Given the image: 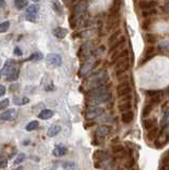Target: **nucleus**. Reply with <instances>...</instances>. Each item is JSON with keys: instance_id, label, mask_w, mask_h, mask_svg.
<instances>
[{"instance_id": "21", "label": "nucleus", "mask_w": 169, "mask_h": 170, "mask_svg": "<svg viewBox=\"0 0 169 170\" xmlns=\"http://www.w3.org/2000/svg\"><path fill=\"white\" fill-rule=\"evenodd\" d=\"M110 132H111V128H110L109 126H100L99 128L97 129V131H96V133H97L98 136H105L110 134Z\"/></svg>"}, {"instance_id": "38", "label": "nucleus", "mask_w": 169, "mask_h": 170, "mask_svg": "<svg viewBox=\"0 0 169 170\" xmlns=\"http://www.w3.org/2000/svg\"><path fill=\"white\" fill-rule=\"evenodd\" d=\"M25 158H26L25 153H19V154L16 156V158L14 160V164H15V165H19L20 163H23V162L25 161Z\"/></svg>"}, {"instance_id": "51", "label": "nucleus", "mask_w": 169, "mask_h": 170, "mask_svg": "<svg viewBox=\"0 0 169 170\" xmlns=\"http://www.w3.org/2000/svg\"><path fill=\"white\" fill-rule=\"evenodd\" d=\"M14 170H23V167H17V168L14 169Z\"/></svg>"}, {"instance_id": "11", "label": "nucleus", "mask_w": 169, "mask_h": 170, "mask_svg": "<svg viewBox=\"0 0 169 170\" xmlns=\"http://www.w3.org/2000/svg\"><path fill=\"white\" fill-rule=\"evenodd\" d=\"M18 75H19V68L14 65L9 70V72H8L5 77H7L8 81H16L18 78Z\"/></svg>"}, {"instance_id": "13", "label": "nucleus", "mask_w": 169, "mask_h": 170, "mask_svg": "<svg viewBox=\"0 0 169 170\" xmlns=\"http://www.w3.org/2000/svg\"><path fill=\"white\" fill-rule=\"evenodd\" d=\"M157 5L156 0H145V1L139 2V8L141 10H149V9H155Z\"/></svg>"}, {"instance_id": "5", "label": "nucleus", "mask_w": 169, "mask_h": 170, "mask_svg": "<svg viewBox=\"0 0 169 170\" xmlns=\"http://www.w3.org/2000/svg\"><path fill=\"white\" fill-rule=\"evenodd\" d=\"M87 11V4L86 2H80L74 8V15H76L78 20H82L84 18L85 14Z\"/></svg>"}, {"instance_id": "14", "label": "nucleus", "mask_w": 169, "mask_h": 170, "mask_svg": "<svg viewBox=\"0 0 169 170\" xmlns=\"http://www.w3.org/2000/svg\"><path fill=\"white\" fill-rule=\"evenodd\" d=\"M15 114H16V111H15L14 109L7 110L5 112H3L1 115H0V119H1V120H4V121L12 120L13 118H14Z\"/></svg>"}, {"instance_id": "7", "label": "nucleus", "mask_w": 169, "mask_h": 170, "mask_svg": "<svg viewBox=\"0 0 169 170\" xmlns=\"http://www.w3.org/2000/svg\"><path fill=\"white\" fill-rule=\"evenodd\" d=\"M112 95L109 93H105L101 96H98V97H95V98H90V105L92 106H97V105L101 104V103H105L108 102L110 99H111Z\"/></svg>"}, {"instance_id": "25", "label": "nucleus", "mask_w": 169, "mask_h": 170, "mask_svg": "<svg viewBox=\"0 0 169 170\" xmlns=\"http://www.w3.org/2000/svg\"><path fill=\"white\" fill-rule=\"evenodd\" d=\"M153 106H154V104L152 103L151 101L147 102V103L145 104V106L143 109V116L144 117H148V116L150 115V113L152 112V110H153Z\"/></svg>"}, {"instance_id": "10", "label": "nucleus", "mask_w": 169, "mask_h": 170, "mask_svg": "<svg viewBox=\"0 0 169 170\" xmlns=\"http://www.w3.org/2000/svg\"><path fill=\"white\" fill-rule=\"evenodd\" d=\"M92 48L93 46L90 44H84L82 45L81 47H80V50H79V56L80 58H88V56L90 55V52H92Z\"/></svg>"}, {"instance_id": "34", "label": "nucleus", "mask_w": 169, "mask_h": 170, "mask_svg": "<svg viewBox=\"0 0 169 170\" xmlns=\"http://www.w3.org/2000/svg\"><path fill=\"white\" fill-rule=\"evenodd\" d=\"M120 33H121V32H120V30H117V31H115L114 33L111 35V36H110V39H109V45H110V46L113 45V44H114V43L118 39V37L120 36Z\"/></svg>"}, {"instance_id": "1", "label": "nucleus", "mask_w": 169, "mask_h": 170, "mask_svg": "<svg viewBox=\"0 0 169 170\" xmlns=\"http://www.w3.org/2000/svg\"><path fill=\"white\" fill-rule=\"evenodd\" d=\"M129 68H130V60H129V58L119 60L118 62H116V66H115V75H116L117 77H119V75L125 74V72L129 70Z\"/></svg>"}, {"instance_id": "30", "label": "nucleus", "mask_w": 169, "mask_h": 170, "mask_svg": "<svg viewBox=\"0 0 169 170\" xmlns=\"http://www.w3.org/2000/svg\"><path fill=\"white\" fill-rule=\"evenodd\" d=\"M13 66H14V62H13L12 60H8L7 62H5L3 68H2V70H1V75H7V74L9 72V70L12 68Z\"/></svg>"}, {"instance_id": "45", "label": "nucleus", "mask_w": 169, "mask_h": 170, "mask_svg": "<svg viewBox=\"0 0 169 170\" xmlns=\"http://www.w3.org/2000/svg\"><path fill=\"white\" fill-rule=\"evenodd\" d=\"M4 94H5V87H4L3 85H1V84H0V97H1V96H3Z\"/></svg>"}, {"instance_id": "48", "label": "nucleus", "mask_w": 169, "mask_h": 170, "mask_svg": "<svg viewBox=\"0 0 169 170\" xmlns=\"http://www.w3.org/2000/svg\"><path fill=\"white\" fill-rule=\"evenodd\" d=\"M54 90V87H53V85L51 84V85H49V86H47L46 87V90H49V91H51V90Z\"/></svg>"}, {"instance_id": "55", "label": "nucleus", "mask_w": 169, "mask_h": 170, "mask_svg": "<svg viewBox=\"0 0 169 170\" xmlns=\"http://www.w3.org/2000/svg\"><path fill=\"white\" fill-rule=\"evenodd\" d=\"M132 170H134V169H132Z\"/></svg>"}, {"instance_id": "32", "label": "nucleus", "mask_w": 169, "mask_h": 170, "mask_svg": "<svg viewBox=\"0 0 169 170\" xmlns=\"http://www.w3.org/2000/svg\"><path fill=\"white\" fill-rule=\"evenodd\" d=\"M14 5L16 7V9L23 10V8L28 5V0H14Z\"/></svg>"}, {"instance_id": "20", "label": "nucleus", "mask_w": 169, "mask_h": 170, "mask_svg": "<svg viewBox=\"0 0 169 170\" xmlns=\"http://www.w3.org/2000/svg\"><path fill=\"white\" fill-rule=\"evenodd\" d=\"M157 136H159V130H157V126H154L153 129L149 130L148 133H147V139H148L149 142H154V140L157 138Z\"/></svg>"}, {"instance_id": "53", "label": "nucleus", "mask_w": 169, "mask_h": 170, "mask_svg": "<svg viewBox=\"0 0 169 170\" xmlns=\"http://www.w3.org/2000/svg\"><path fill=\"white\" fill-rule=\"evenodd\" d=\"M0 77H1V71H0Z\"/></svg>"}, {"instance_id": "19", "label": "nucleus", "mask_w": 169, "mask_h": 170, "mask_svg": "<svg viewBox=\"0 0 169 170\" xmlns=\"http://www.w3.org/2000/svg\"><path fill=\"white\" fill-rule=\"evenodd\" d=\"M61 130H62V126L60 125H52L49 129H48L47 135L49 137H53V136L58 135V134L61 132Z\"/></svg>"}, {"instance_id": "49", "label": "nucleus", "mask_w": 169, "mask_h": 170, "mask_svg": "<svg viewBox=\"0 0 169 170\" xmlns=\"http://www.w3.org/2000/svg\"><path fill=\"white\" fill-rule=\"evenodd\" d=\"M63 1H64V2H65V3H66V4H71V3H72V2H74V0H63Z\"/></svg>"}, {"instance_id": "39", "label": "nucleus", "mask_w": 169, "mask_h": 170, "mask_svg": "<svg viewBox=\"0 0 169 170\" xmlns=\"http://www.w3.org/2000/svg\"><path fill=\"white\" fill-rule=\"evenodd\" d=\"M64 170H76V165L72 162H66L63 165Z\"/></svg>"}, {"instance_id": "9", "label": "nucleus", "mask_w": 169, "mask_h": 170, "mask_svg": "<svg viewBox=\"0 0 169 170\" xmlns=\"http://www.w3.org/2000/svg\"><path fill=\"white\" fill-rule=\"evenodd\" d=\"M103 113L102 107H98V106H92L87 110L86 112V118L87 119H94V118L98 117Z\"/></svg>"}, {"instance_id": "3", "label": "nucleus", "mask_w": 169, "mask_h": 170, "mask_svg": "<svg viewBox=\"0 0 169 170\" xmlns=\"http://www.w3.org/2000/svg\"><path fill=\"white\" fill-rule=\"evenodd\" d=\"M131 91H132V86H131V84L128 82V81L121 82L119 85L117 86V95L119 98L130 95Z\"/></svg>"}, {"instance_id": "6", "label": "nucleus", "mask_w": 169, "mask_h": 170, "mask_svg": "<svg viewBox=\"0 0 169 170\" xmlns=\"http://www.w3.org/2000/svg\"><path fill=\"white\" fill-rule=\"evenodd\" d=\"M121 100H120L119 104H118V109H119L120 112H127V111H131V107H132V103H131V99L132 97L131 95L121 97Z\"/></svg>"}, {"instance_id": "36", "label": "nucleus", "mask_w": 169, "mask_h": 170, "mask_svg": "<svg viewBox=\"0 0 169 170\" xmlns=\"http://www.w3.org/2000/svg\"><path fill=\"white\" fill-rule=\"evenodd\" d=\"M42 59H43V53L34 52V53H32L30 56H29L27 61H39V60H42Z\"/></svg>"}, {"instance_id": "8", "label": "nucleus", "mask_w": 169, "mask_h": 170, "mask_svg": "<svg viewBox=\"0 0 169 170\" xmlns=\"http://www.w3.org/2000/svg\"><path fill=\"white\" fill-rule=\"evenodd\" d=\"M46 61L49 65L54 66V67H59L62 65V58L61 55L56 54V53H49L46 58Z\"/></svg>"}, {"instance_id": "33", "label": "nucleus", "mask_w": 169, "mask_h": 170, "mask_svg": "<svg viewBox=\"0 0 169 170\" xmlns=\"http://www.w3.org/2000/svg\"><path fill=\"white\" fill-rule=\"evenodd\" d=\"M155 14H157V11L155 9H149V10H143L141 12V16L144 18H148L150 16H153Z\"/></svg>"}, {"instance_id": "43", "label": "nucleus", "mask_w": 169, "mask_h": 170, "mask_svg": "<svg viewBox=\"0 0 169 170\" xmlns=\"http://www.w3.org/2000/svg\"><path fill=\"white\" fill-rule=\"evenodd\" d=\"M14 54L17 55V56H21V55H23V51L20 50L19 47H15L14 48Z\"/></svg>"}, {"instance_id": "44", "label": "nucleus", "mask_w": 169, "mask_h": 170, "mask_svg": "<svg viewBox=\"0 0 169 170\" xmlns=\"http://www.w3.org/2000/svg\"><path fill=\"white\" fill-rule=\"evenodd\" d=\"M7 165H8V162L5 161V160H1V161H0V169L5 168Z\"/></svg>"}, {"instance_id": "22", "label": "nucleus", "mask_w": 169, "mask_h": 170, "mask_svg": "<svg viewBox=\"0 0 169 170\" xmlns=\"http://www.w3.org/2000/svg\"><path fill=\"white\" fill-rule=\"evenodd\" d=\"M53 116V111L51 110H48V109H45L43 110L41 113L38 114V117L41 118L43 120H47V119H50Z\"/></svg>"}, {"instance_id": "12", "label": "nucleus", "mask_w": 169, "mask_h": 170, "mask_svg": "<svg viewBox=\"0 0 169 170\" xmlns=\"http://www.w3.org/2000/svg\"><path fill=\"white\" fill-rule=\"evenodd\" d=\"M52 33L56 37V39H65L66 35L68 34V30L65 29V28H63V27H56L55 29H53Z\"/></svg>"}, {"instance_id": "50", "label": "nucleus", "mask_w": 169, "mask_h": 170, "mask_svg": "<svg viewBox=\"0 0 169 170\" xmlns=\"http://www.w3.org/2000/svg\"><path fill=\"white\" fill-rule=\"evenodd\" d=\"M5 4V1L4 0H0V8H3Z\"/></svg>"}, {"instance_id": "42", "label": "nucleus", "mask_w": 169, "mask_h": 170, "mask_svg": "<svg viewBox=\"0 0 169 170\" xmlns=\"http://www.w3.org/2000/svg\"><path fill=\"white\" fill-rule=\"evenodd\" d=\"M151 23H152V21L150 19H145L141 27H143L144 30H148V29L150 28V26H151Z\"/></svg>"}, {"instance_id": "15", "label": "nucleus", "mask_w": 169, "mask_h": 170, "mask_svg": "<svg viewBox=\"0 0 169 170\" xmlns=\"http://www.w3.org/2000/svg\"><path fill=\"white\" fill-rule=\"evenodd\" d=\"M125 39L123 36H121L120 37L119 39H117L116 42L114 43L113 45H111L110 46V50H109V52L110 53H113L114 51H116V50H119V48L121 47V46L125 44Z\"/></svg>"}, {"instance_id": "41", "label": "nucleus", "mask_w": 169, "mask_h": 170, "mask_svg": "<svg viewBox=\"0 0 169 170\" xmlns=\"http://www.w3.org/2000/svg\"><path fill=\"white\" fill-rule=\"evenodd\" d=\"M10 104V100L9 99H3V100L0 101V111L1 110H4L5 107H8Z\"/></svg>"}, {"instance_id": "37", "label": "nucleus", "mask_w": 169, "mask_h": 170, "mask_svg": "<svg viewBox=\"0 0 169 170\" xmlns=\"http://www.w3.org/2000/svg\"><path fill=\"white\" fill-rule=\"evenodd\" d=\"M10 28V21H3V23H0V33H4L9 30Z\"/></svg>"}, {"instance_id": "18", "label": "nucleus", "mask_w": 169, "mask_h": 170, "mask_svg": "<svg viewBox=\"0 0 169 170\" xmlns=\"http://www.w3.org/2000/svg\"><path fill=\"white\" fill-rule=\"evenodd\" d=\"M133 118H134V114H133V112H131V111L123 112L121 115V120L123 123H125V125H129V123L132 122Z\"/></svg>"}, {"instance_id": "31", "label": "nucleus", "mask_w": 169, "mask_h": 170, "mask_svg": "<svg viewBox=\"0 0 169 170\" xmlns=\"http://www.w3.org/2000/svg\"><path fill=\"white\" fill-rule=\"evenodd\" d=\"M52 8H53L54 12L58 15H62V14H63V8H62L61 3L58 1V0H53V1H52Z\"/></svg>"}, {"instance_id": "2", "label": "nucleus", "mask_w": 169, "mask_h": 170, "mask_svg": "<svg viewBox=\"0 0 169 170\" xmlns=\"http://www.w3.org/2000/svg\"><path fill=\"white\" fill-rule=\"evenodd\" d=\"M39 12V7L37 4H31L30 7H28V9L26 11V18L27 20L31 21V23H35L36 21V16Z\"/></svg>"}, {"instance_id": "27", "label": "nucleus", "mask_w": 169, "mask_h": 170, "mask_svg": "<svg viewBox=\"0 0 169 170\" xmlns=\"http://www.w3.org/2000/svg\"><path fill=\"white\" fill-rule=\"evenodd\" d=\"M29 101H30V99H29L28 97H15V98L13 99V102H14V104L16 105L28 104Z\"/></svg>"}, {"instance_id": "16", "label": "nucleus", "mask_w": 169, "mask_h": 170, "mask_svg": "<svg viewBox=\"0 0 169 170\" xmlns=\"http://www.w3.org/2000/svg\"><path fill=\"white\" fill-rule=\"evenodd\" d=\"M113 152H114V154L116 155L117 157H123V156H125V154H127L125 148L120 145L114 146V147H113Z\"/></svg>"}, {"instance_id": "24", "label": "nucleus", "mask_w": 169, "mask_h": 170, "mask_svg": "<svg viewBox=\"0 0 169 170\" xmlns=\"http://www.w3.org/2000/svg\"><path fill=\"white\" fill-rule=\"evenodd\" d=\"M52 154L56 156V157H61V156L66 154V149L64 147H62V146H56L52 151Z\"/></svg>"}, {"instance_id": "40", "label": "nucleus", "mask_w": 169, "mask_h": 170, "mask_svg": "<svg viewBox=\"0 0 169 170\" xmlns=\"http://www.w3.org/2000/svg\"><path fill=\"white\" fill-rule=\"evenodd\" d=\"M147 95L152 97H157V96H162L163 95V90H148L147 91Z\"/></svg>"}, {"instance_id": "28", "label": "nucleus", "mask_w": 169, "mask_h": 170, "mask_svg": "<svg viewBox=\"0 0 169 170\" xmlns=\"http://www.w3.org/2000/svg\"><path fill=\"white\" fill-rule=\"evenodd\" d=\"M153 52H154V47H153V46H149V47L147 48V50H146V53H145L146 58H145L144 60L141 61V64L146 63L147 61L150 60V59H151L152 56H153Z\"/></svg>"}, {"instance_id": "46", "label": "nucleus", "mask_w": 169, "mask_h": 170, "mask_svg": "<svg viewBox=\"0 0 169 170\" xmlns=\"http://www.w3.org/2000/svg\"><path fill=\"white\" fill-rule=\"evenodd\" d=\"M18 87H19V85H18V84H15V85H14V84H13V85H11V90H12V91H13V90H17V88H18Z\"/></svg>"}, {"instance_id": "4", "label": "nucleus", "mask_w": 169, "mask_h": 170, "mask_svg": "<svg viewBox=\"0 0 169 170\" xmlns=\"http://www.w3.org/2000/svg\"><path fill=\"white\" fill-rule=\"evenodd\" d=\"M95 66H96V62L94 61V59H90V60H87L82 65L81 69H80V75H81V77H85V75H87L94 68H95Z\"/></svg>"}, {"instance_id": "23", "label": "nucleus", "mask_w": 169, "mask_h": 170, "mask_svg": "<svg viewBox=\"0 0 169 170\" xmlns=\"http://www.w3.org/2000/svg\"><path fill=\"white\" fill-rule=\"evenodd\" d=\"M168 125H169V107H168V109L164 110V113H163L162 130H164V129H167Z\"/></svg>"}, {"instance_id": "26", "label": "nucleus", "mask_w": 169, "mask_h": 170, "mask_svg": "<svg viewBox=\"0 0 169 170\" xmlns=\"http://www.w3.org/2000/svg\"><path fill=\"white\" fill-rule=\"evenodd\" d=\"M106 156H108V153L105 152L104 150H96L95 152H94V155L93 157L95 158V160H105Z\"/></svg>"}, {"instance_id": "35", "label": "nucleus", "mask_w": 169, "mask_h": 170, "mask_svg": "<svg viewBox=\"0 0 169 170\" xmlns=\"http://www.w3.org/2000/svg\"><path fill=\"white\" fill-rule=\"evenodd\" d=\"M37 128H38V121H36V120L31 121V122H29L28 125L26 126V130L29 131V132L36 130Z\"/></svg>"}, {"instance_id": "47", "label": "nucleus", "mask_w": 169, "mask_h": 170, "mask_svg": "<svg viewBox=\"0 0 169 170\" xmlns=\"http://www.w3.org/2000/svg\"><path fill=\"white\" fill-rule=\"evenodd\" d=\"M160 170H169V164H167V165H163V167H161Z\"/></svg>"}, {"instance_id": "52", "label": "nucleus", "mask_w": 169, "mask_h": 170, "mask_svg": "<svg viewBox=\"0 0 169 170\" xmlns=\"http://www.w3.org/2000/svg\"><path fill=\"white\" fill-rule=\"evenodd\" d=\"M31 1H33V2H38L39 0H31Z\"/></svg>"}, {"instance_id": "17", "label": "nucleus", "mask_w": 169, "mask_h": 170, "mask_svg": "<svg viewBox=\"0 0 169 170\" xmlns=\"http://www.w3.org/2000/svg\"><path fill=\"white\" fill-rule=\"evenodd\" d=\"M156 119L155 118H147L144 120V129L146 131H149L151 129H153L154 126H156Z\"/></svg>"}, {"instance_id": "54", "label": "nucleus", "mask_w": 169, "mask_h": 170, "mask_svg": "<svg viewBox=\"0 0 169 170\" xmlns=\"http://www.w3.org/2000/svg\"><path fill=\"white\" fill-rule=\"evenodd\" d=\"M141 1H145V0H141Z\"/></svg>"}, {"instance_id": "29", "label": "nucleus", "mask_w": 169, "mask_h": 170, "mask_svg": "<svg viewBox=\"0 0 169 170\" xmlns=\"http://www.w3.org/2000/svg\"><path fill=\"white\" fill-rule=\"evenodd\" d=\"M145 40H146V43H148V44L153 45L157 42V37L156 35L153 33H147L145 35Z\"/></svg>"}]
</instances>
